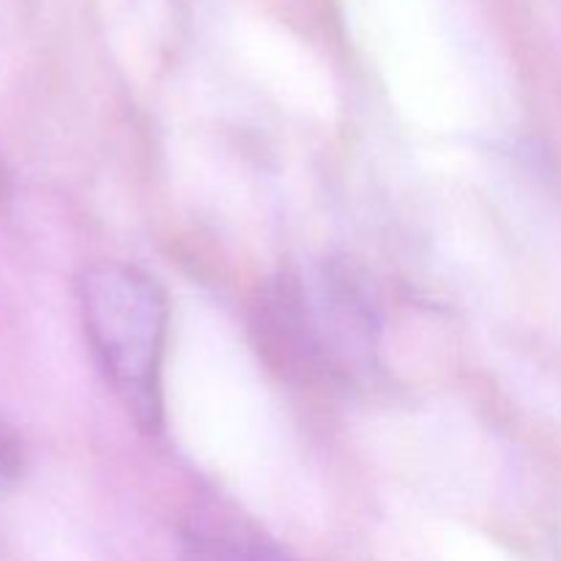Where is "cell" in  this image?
I'll return each instance as SVG.
<instances>
[{"label":"cell","instance_id":"cell-1","mask_svg":"<svg viewBox=\"0 0 561 561\" xmlns=\"http://www.w3.org/2000/svg\"><path fill=\"white\" fill-rule=\"evenodd\" d=\"M85 334L99 365L142 431L162 422L168 299L140 268L96 263L80 277Z\"/></svg>","mask_w":561,"mask_h":561},{"label":"cell","instance_id":"cell-2","mask_svg":"<svg viewBox=\"0 0 561 561\" xmlns=\"http://www.w3.org/2000/svg\"><path fill=\"white\" fill-rule=\"evenodd\" d=\"M266 345L290 370L343 378L370 354V318L334 279L283 277L261 310Z\"/></svg>","mask_w":561,"mask_h":561},{"label":"cell","instance_id":"cell-3","mask_svg":"<svg viewBox=\"0 0 561 561\" xmlns=\"http://www.w3.org/2000/svg\"><path fill=\"white\" fill-rule=\"evenodd\" d=\"M192 561H247V559H239L233 557V553H225V551H197Z\"/></svg>","mask_w":561,"mask_h":561}]
</instances>
